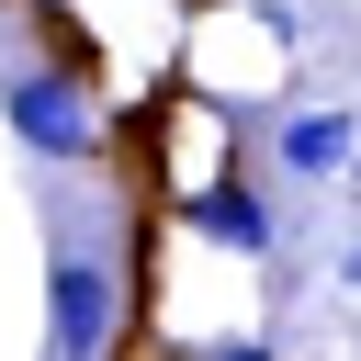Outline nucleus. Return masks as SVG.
<instances>
[{"label":"nucleus","instance_id":"1","mask_svg":"<svg viewBox=\"0 0 361 361\" xmlns=\"http://www.w3.org/2000/svg\"><path fill=\"white\" fill-rule=\"evenodd\" d=\"M113 327H124V271L102 237L56 226L45 248V361H113Z\"/></svg>","mask_w":361,"mask_h":361},{"label":"nucleus","instance_id":"2","mask_svg":"<svg viewBox=\"0 0 361 361\" xmlns=\"http://www.w3.org/2000/svg\"><path fill=\"white\" fill-rule=\"evenodd\" d=\"M0 124H11L34 158H68V169L113 158L102 90H90V79H68V68H0Z\"/></svg>","mask_w":361,"mask_h":361},{"label":"nucleus","instance_id":"3","mask_svg":"<svg viewBox=\"0 0 361 361\" xmlns=\"http://www.w3.org/2000/svg\"><path fill=\"white\" fill-rule=\"evenodd\" d=\"M271 158H282V180H338L350 158H361V113H282L271 124Z\"/></svg>","mask_w":361,"mask_h":361},{"label":"nucleus","instance_id":"4","mask_svg":"<svg viewBox=\"0 0 361 361\" xmlns=\"http://www.w3.org/2000/svg\"><path fill=\"white\" fill-rule=\"evenodd\" d=\"M169 214H180V237L271 248V203H259V180H248V169H226V180H192V203H169Z\"/></svg>","mask_w":361,"mask_h":361},{"label":"nucleus","instance_id":"5","mask_svg":"<svg viewBox=\"0 0 361 361\" xmlns=\"http://www.w3.org/2000/svg\"><path fill=\"white\" fill-rule=\"evenodd\" d=\"M180 361H271L259 338H214V350H180Z\"/></svg>","mask_w":361,"mask_h":361},{"label":"nucleus","instance_id":"6","mask_svg":"<svg viewBox=\"0 0 361 361\" xmlns=\"http://www.w3.org/2000/svg\"><path fill=\"white\" fill-rule=\"evenodd\" d=\"M338 271H350V293H361V237H350V259H338Z\"/></svg>","mask_w":361,"mask_h":361}]
</instances>
